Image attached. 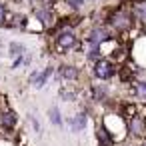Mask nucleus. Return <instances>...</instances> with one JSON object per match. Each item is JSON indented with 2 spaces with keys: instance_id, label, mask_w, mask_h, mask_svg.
<instances>
[{
  "instance_id": "nucleus-15",
  "label": "nucleus",
  "mask_w": 146,
  "mask_h": 146,
  "mask_svg": "<svg viewBox=\"0 0 146 146\" xmlns=\"http://www.w3.org/2000/svg\"><path fill=\"white\" fill-rule=\"evenodd\" d=\"M30 122H32V126H34V130H40V124H38V120H36L34 116H30Z\"/></svg>"
},
{
  "instance_id": "nucleus-2",
  "label": "nucleus",
  "mask_w": 146,
  "mask_h": 146,
  "mask_svg": "<svg viewBox=\"0 0 146 146\" xmlns=\"http://www.w3.org/2000/svg\"><path fill=\"white\" fill-rule=\"evenodd\" d=\"M102 126H104V128L116 138V142L128 138V122H126L116 110H108V114H104V118H102Z\"/></svg>"
},
{
  "instance_id": "nucleus-9",
  "label": "nucleus",
  "mask_w": 146,
  "mask_h": 146,
  "mask_svg": "<svg viewBox=\"0 0 146 146\" xmlns=\"http://www.w3.org/2000/svg\"><path fill=\"white\" fill-rule=\"evenodd\" d=\"M54 70H56L54 66H46L44 70H38V74H36V80H34L32 84H34L38 90H40V88H44V86H46V82L50 80V76L54 74Z\"/></svg>"
},
{
  "instance_id": "nucleus-14",
  "label": "nucleus",
  "mask_w": 146,
  "mask_h": 146,
  "mask_svg": "<svg viewBox=\"0 0 146 146\" xmlns=\"http://www.w3.org/2000/svg\"><path fill=\"white\" fill-rule=\"evenodd\" d=\"M8 10H10V8H6L2 2H0V26H4V22H6V16H8Z\"/></svg>"
},
{
  "instance_id": "nucleus-3",
  "label": "nucleus",
  "mask_w": 146,
  "mask_h": 146,
  "mask_svg": "<svg viewBox=\"0 0 146 146\" xmlns=\"http://www.w3.org/2000/svg\"><path fill=\"white\" fill-rule=\"evenodd\" d=\"M118 74V64L112 60V58H100L96 60L94 64H90V76L98 82H110L114 80Z\"/></svg>"
},
{
  "instance_id": "nucleus-16",
  "label": "nucleus",
  "mask_w": 146,
  "mask_h": 146,
  "mask_svg": "<svg viewBox=\"0 0 146 146\" xmlns=\"http://www.w3.org/2000/svg\"><path fill=\"white\" fill-rule=\"evenodd\" d=\"M102 0H86V4H100Z\"/></svg>"
},
{
  "instance_id": "nucleus-6",
  "label": "nucleus",
  "mask_w": 146,
  "mask_h": 146,
  "mask_svg": "<svg viewBox=\"0 0 146 146\" xmlns=\"http://www.w3.org/2000/svg\"><path fill=\"white\" fill-rule=\"evenodd\" d=\"M130 96L136 102L146 104V74H142V76H138L134 80V84L130 86Z\"/></svg>"
},
{
  "instance_id": "nucleus-11",
  "label": "nucleus",
  "mask_w": 146,
  "mask_h": 146,
  "mask_svg": "<svg viewBox=\"0 0 146 146\" xmlns=\"http://www.w3.org/2000/svg\"><path fill=\"white\" fill-rule=\"evenodd\" d=\"M64 4H66V8L70 10V12H74V14H78L82 8H84V4H86V0H64Z\"/></svg>"
},
{
  "instance_id": "nucleus-7",
  "label": "nucleus",
  "mask_w": 146,
  "mask_h": 146,
  "mask_svg": "<svg viewBox=\"0 0 146 146\" xmlns=\"http://www.w3.org/2000/svg\"><path fill=\"white\" fill-rule=\"evenodd\" d=\"M0 124H2V128H4L6 132H12V130L18 126V116H16V112H12L10 108L4 110L2 114H0Z\"/></svg>"
},
{
  "instance_id": "nucleus-17",
  "label": "nucleus",
  "mask_w": 146,
  "mask_h": 146,
  "mask_svg": "<svg viewBox=\"0 0 146 146\" xmlns=\"http://www.w3.org/2000/svg\"><path fill=\"white\" fill-rule=\"evenodd\" d=\"M134 146H146V138H144V140H140V142H134Z\"/></svg>"
},
{
  "instance_id": "nucleus-10",
  "label": "nucleus",
  "mask_w": 146,
  "mask_h": 146,
  "mask_svg": "<svg viewBox=\"0 0 146 146\" xmlns=\"http://www.w3.org/2000/svg\"><path fill=\"white\" fill-rule=\"evenodd\" d=\"M100 58H104V52H102L100 46H86V50H84V60H86L88 66L94 64V62L100 60Z\"/></svg>"
},
{
  "instance_id": "nucleus-18",
  "label": "nucleus",
  "mask_w": 146,
  "mask_h": 146,
  "mask_svg": "<svg viewBox=\"0 0 146 146\" xmlns=\"http://www.w3.org/2000/svg\"><path fill=\"white\" fill-rule=\"evenodd\" d=\"M122 146H134V142L130 140V142H126V144H122Z\"/></svg>"
},
{
  "instance_id": "nucleus-13",
  "label": "nucleus",
  "mask_w": 146,
  "mask_h": 146,
  "mask_svg": "<svg viewBox=\"0 0 146 146\" xmlns=\"http://www.w3.org/2000/svg\"><path fill=\"white\" fill-rule=\"evenodd\" d=\"M48 118H50V122H52V124H56V126H62V122H64L58 106H52V108L48 110Z\"/></svg>"
},
{
  "instance_id": "nucleus-12",
  "label": "nucleus",
  "mask_w": 146,
  "mask_h": 146,
  "mask_svg": "<svg viewBox=\"0 0 146 146\" xmlns=\"http://www.w3.org/2000/svg\"><path fill=\"white\" fill-rule=\"evenodd\" d=\"M8 50H10V56H14V58L24 56V54H26V46H24V44H20V42H10Z\"/></svg>"
},
{
  "instance_id": "nucleus-1",
  "label": "nucleus",
  "mask_w": 146,
  "mask_h": 146,
  "mask_svg": "<svg viewBox=\"0 0 146 146\" xmlns=\"http://www.w3.org/2000/svg\"><path fill=\"white\" fill-rule=\"evenodd\" d=\"M52 52L56 56H66V54H72V52H80V50H86V44H84V38H80L74 28H60L52 40Z\"/></svg>"
},
{
  "instance_id": "nucleus-5",
  "label": "nucleus",
  "mask_w": 146,
  "mask_h": 146,
  "mask_svg": "<svg viewBox=\"0 0 146 146\" xmlns=\"http://www.w3.org/2000/svg\"><path fill=\"white\" fill-rule=\"evenodd\" d=\"M116 112L128 122V120H132L134 116L140 114V104H138L134 98H130V100H118V108H116Z\"/></svg>"
},
{
  "instance_id": "nucleus-4",
  "label": "nucleus",
  "mask_w": 146,
  "mask_h": 146,
  "mask_svg": "<svg viewBox=\"0 0 146 146\" xmlns=\"http://www.w3.org/2000/svg\"><path fill=\"white\" fill-rule=\"evenodd\" d=\"M56 76H58V80H62V82H70V84H78L80 80H82V70H80V66H74V64H60L58 68H56Z\"/></svg>"
},
{
  "instance_id": "nucleus-8",
  "label": "nucleus",
  "mask_w": 146,
  "mask_h": 146,
  "mask_svg": "<svg viewBox=\"0 0 146 146\" xmlns=\"http://www.w3.org/2000/svg\"><path fill=\"white\" fill-rule=\"evenodd\" d=\"M68 122H70V128H72L74 132H80V130H84L86 124H88V112L82 108V110H78Z\"/></svg>"
}]
</instances>
